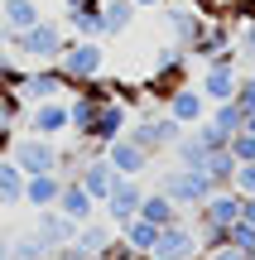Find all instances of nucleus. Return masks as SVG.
<instances>
[{
    "label": "nucleus",
    "mask_w": 255,
    "mask_h": 260,
    "mask_svg": "<svg viewBox=\"0 0 255 260\" xmlns=\"http://www.w3.org/2000/svg\"><path fill=\"white\" fill-rule=\"evenodd\" d=\"M231 188H236L241 198H255V159H250V164H236V178H231Z\"/></svg>",
    "instance_id": "nucleus-35"
},
{
    "label": "nucleus",
    "mask_w": 255,
    "mask_h": 260,
    "mask_svg": "<svg viewBox=\"0 0 255 260\" xmlns=\"http://www.w3.org/2000/svg\"><path fill=\"white\" fill-rule=\"evenodd\" d=\"M164 0H135V10H159Z\"/></svg>",
    "instance_id": "nucleus-38"
},
{
    "label": "nucleus",
    "mask_w": 255,
    "mask_h": 260,
    "mask_svg": "<svg viewBox=\"0 0 255 260\" xmlns=\"http://www.w3.org/2000/svg\"><path fill=\"white\" fill-rule=\"evenodd\" d=\"M0 260H10V251H5V241H0Z\"/></svg>",
    "instance_id": "nucleus-40"
},
{
    "label": "nucleus",
    "mask_w": 255,
    "mask_h": 260,
    "mask_svg": "<svg viewBox=\"0 0 255 260\" xmlns=\"http://www.w3.org/2000/svg\"><path fill=\"white\" fill-rule=\"evenodd\" d=\"M58 193H63V178L58 174H29L24 178V207H34V212L58 207Z\"/></svg>",
    "instance_id": "nucleus-22"
},
{
    "label": "nucleus",
    "mask_w": 255,
    "mask_h": 260,
    "mask_svg": "<svg viewBox=\"0 0 255 260\" xmlns=\"http://www.w3.org/2000/svg\"><path fill=\"white\" fill-rule=\"evenodd\" d=\"M159 10H164V29L173 34V44L193 48V39L202 34V19H207V15H202L193 0H164Z\"/></svg>",
    "instance_id": "nucleus-10"
},
{
    "label": "nucleus",
    "mask_w": 255,
    "mask_h": 260,
    "mask_svg": "<svg viewBox=\"0 0 255 260\" xmlns=\"http://www.w3.org/2000/svg\"><path fill=\"white\" fill-rule=\"evenodd\" d=\"M159 111L173 116L178 125H198L202 116H207V96H202L193 82H178L173 92H164V106H159Z\"/></svg>",
    "instance_id": "nucleus-12"
},
{
    "label": "nucleus",
    "mask_w": 255,
    "mask_h": 260,
    "mask_svg": "<svg viewBox=\"0 0 255 260\" xmlns=\"http://www.w3.org/2000/svg\"><path fill=\"white\" fill-rule=\"evenodd\" d=\"M63 24L72 39H101V0H87V5L63 10Z\"/></svg>",
    "instance_id": "nucleus-20"
},
{
    "label": "nucleus",
    "mask_w": 255,
    "mask_h": 260,
    "mask_svg": "<svg viewBox=\"0 0 255 260\" xmlns=\"http://www.w3.org/2000/svg\"><path fill=\"white\" fill-rule=\"evenodd\" d=\"M241 222L255 226V198H241Z\"/></svg>",
    "instance_id": "nucleus-37"
},
{
    "label": "nucleus",
    "mask_w": 255,
    "mask_h": 260,
    "mask_svg": "<svg viewBox=\"0 0 255 260\" xmlns=\"http://www.w3.org/2000/svg\"><path fill=\"white\" fill-rule=\"evenodd\" d=\"M125 125H130V106L111 96V102L101 106V116H96V125H92V135H87V145H92V149H106L111 140L125 135Z\"/></svg>",
    "instance_id": "nucleus-16"
},
{
    "label": "nucleus",
    "mask_w": 255,
    "mask_h": 260,
    "mask_svg": "<svg viewBox=\"0 0 255 260\" xmlns=\"http://www.w3.org/2000/svg\"><path fill=\"white\" fill-rule=\"evenodd\" d=\"M101 154L111 159V169H116L121 178H140L144 169H150V154H144V149L135 145V140H125V135H121V140H111V145H106Z\"/></svg>",
    "instance_id": "nucleus-18"
},
{
    "label": "nucleus",
    "mask_w": 255,
    "mask_h": 260,
    "mask_svg": "<svg viewBox=\"0 0 255 260\" xmlns=\"http://www.w3.org/2000/svg\"><path fill=\"white\" fill-rule=\"evenodd\" d=\"M63 73H58V63H34L29 73H19L15 77V92H19V102L24 106H34V102H53V96H63Z\"/></svg>",
    "instance_id": "nucleus-8"
},
{
    "label": "nucleus",
    "mask_w": 255,
    "mask_h": 260,
    "mask_svg": "<svg viewBox=\"0 0 255 260\" xmlns=\"http://www.w3.org/2000/svg\"><path fill=\"white\" fill-rule=\"evenodd\" d=\"M19 116H24V102H19V92H15V87H0V154H5L10 140H15Z\"/></svg>",
    "instance_id": "nucleus-28"
},
{
    "label": "nucleus",
    "mask_w": 255,
    "mask_h": 260,
    "mask_svg": "<svg viewBox=\"0 0 255 260\" xmlns=\"http://www.w3.org/2000/svg\"><path fill=\"white\" fill-rule=\"evenodd\" d=\"M5 154L24 169V178L29 174H58V140H44V135H29V130H24V135L10 140Z\"/></svg>",
    "instance_id": "nucleus-5"
},
{
    "label": "nucleus",
    "mask_w": 255,
    "mask_h": 260,
    "mask_svg": "<svg viewBox=\"0 0 255 260\" xmlns=\"http://www.w3.org/2000/svg\"><path fill=\"white\" fill-rule=\"evenodd\" d=\"M10 53L19 58V63H58V53H63V24H53V19H39V24L19 29V34H5Z\"/></svg>",
    "instance_id": "nucleus-1"
},
{
    "label": "nucleus",
    "mask_w": 255,
    "mask_h": 260,
    "mask_svg": "<svg viewBox=\"0 0 255 260\" xmlns=\"http://www.w3.org/2000/svg\"><path fill=\"white\" fill-rule=\"evenodd\" d=\"M227 149L236 154V164H250V159H255V135H250V130H236V135L227 140Z\"/></svg>",
    "instance_id": "nucleus-33"
},
{
    "label": "nucleus",
    "mask_w": 255,
    "mask_h": 260,
    "mask_svg": "<svg viewBox=\"0 0 255 260\" xmlns=\"http://www.w3.org/2000/svg\"><path fill=\"white\" fill-rule=\"evenodd\" d=\"M39 19H44L39 0H0V29L5 34H19V29L39 24Z\"/></svg>",
    "instance_id": "nucleus-24"
},
{
    "label": "nucleus",
    "mask_w": 255,
    "mask_h": 260,
    "mask_svg": "<svg viewBox=\"0 0 255 260\" xmlns=\"http://www.w3.org/2000/svg\"><path fill=\"white\" fill-rule=\"evenodd\" d=\"M250 77H255V63H250Z\"/></svg>",
    "instance_id": "nucleus-43"
},
{
    "label": "nucleus",
    "mask_w": 255,
    "mask_h": 260,
    "mask_svg": "<svg viewBox=\"0 0 255 260\" xmlns=\"http://www.w3.org/2000/svg\"><path fill=\"white\" fill-rule=\"evenodd\" d=\"M169 154H173V164H178V169H202L212 149H207V140H202L198 130H183V140L169 149Z\"/></svg>",
    "instance_id": "nucleus-27"
},
{
    "label": "nucleus",
    "mask_w": 255,
    "mask_h": 260,
    "mask_svg": "<svg viewBox=\"0 0 255 260\" xmlns=\"http://www.w3.org/2000/svg\"><path fill=\"white\" fill-rule=\"evenodd\" d=\"M159 260H198L202 255V241H198V226H188L178 217L173 226H159V246H154Z\"/></svg>",
    "instance_id": "nucleus-11"
},
{
    "label": "nucleus",
    "mask_w": 255,
    "mask_h": 260,
    "mask_svg": "<svg viewBox=\"0 0 255 260\" xmlns=\"http://www.w3.org/2000/svg\"><path fill=\"white\" fill-rule=\"evenodd\" d=\"M183 130L188 125H178L173 116H164V111H154V116H130V125H125V140H135V145L144 149V154H169L173 145L183 140Z\"/></svg>",
    "instance_id": "nucleus-3"
},
{
    "label": "nucleus",
    "mask_w": 255,
    "mask_h": 260,
    "mask_svg": "<svg viewBox=\"0 0 255 260\" xmlns=\"http://www.w3.org/2000/svg\"><path fill=\"white\" fill-rule=\"evenodd\" d=\"M116 236H121L130 251H140V255H154V246H159V226H154V222H144L140 212H135L130 222H121V226H116Z\"/></svg>",
    "instance_id": "nucleus-23"
},
{
    "label": "nucleus",
    "mask_w": 255,
    "mask_h": 260,
    "mask_svg": "<svg viewBox=\"0 0 255 260\" xmlns=\"http://www.w3.org/2000/svg\"><path fill=\"white\" fill-rule=\"evenodd\" d=\"M236 58H241V53L231 48V53H217V58H207V63H202V82H198V92L207 96V106L231 102V96H236V82H241Z\"/></svg>",
    "instance_id": "nucleus-6"
},
{
    "label": "nucleus",
    "mask_w": 255,
    "mask_h": 260,
    "mask_svg": "<svg viewBox=\"0 0 255 260\" xmlns=\"http://www.w3.org/2000/svg\"><path fill=\"white\" fill-rule=\"evenodd\" d=\"M135 19H140L135 0H101V39H121V34H130Z\"/></svg>",
    "instance_id": "nucleus-21"
},
{
    "label": "nucleus",
    "mask_w": 255,
    "mask_h": 260,
    "mask_svg": "<svg viewBox=\"0 0 255 260\" xmlns=\"http://www.w3.org/2000/svg\"><path fill=\"white\" fill-rule=\"evenodd\" d=\"M144 260H159V255H144Z\"/></svg>",
    "instance_id": "nucleus-42"
},
{
    "label": "nucleus",
    "mask_w": 255,
    "mask_h": 260,
    "mask_svg": "<svg viewBox=\"0 0 255 260\" xmlns=\"http://www.w3.org/2000/svg\"><path fill=\"white\" fill-rule=\"evenodd\" d=\"M231 48H236V15H207L202 19V34L193 39L188 53L198 58V63H207V58H217V53H231Z\"/></svg>",
    "instance_id": "nucleus-7"
},
{
    "label": "nucleus",
    "mask_w": 255,
    "mask_h": 260,
    "mask_svg": "<svg viewBox=\"0 0 255 260\" xmlns=\"http://www.w3.org/2000/svg\"><path fill=\"white\" fill-rule=\"evenodd\" d=\"M111 241H116V226L111 222H96V217H92V222H82V226H77V236H72V246H82L87 255H101Z\"/></svg>",
    "instance_id": "nucleus-29"
},
{
    "label": "nucleus",
    "mask_w": 255,
    "mask_h": 260,
    "mask_svg": "<svg viewBox=\"0 0 255 260\" xmlns=\"http://www.w3.org/2000/svg\"><path fill=\"white\" fill-rule=\"evenodd\" d=\"M5 251H10V260H48V246L34 232H19L15 241H5Z\"/></svg>",
    "instance_id": "nucleus-32"
},
{
    "label": "nucleus",
    "mask_w": 255,
    "mask_h": 260,
    "mask_svg": "<svg viewBox=\"0 0 255 260\" xmlns=\"http://www.w3.org/2000/svg\"><path fill=\"white\" fill-rule=\"evenodd\" d=\"M202 174H207L217 188H231V178H236V154H231L227 145H222V149H212V154H207V164H202Z\"/></svg>",
    "instance_id": "nucleus-31"
},
{
    "label": "nucleus",
    "mask_w": 255,
    "mask_h": 260,
    "mask_svg": "<svg viewBox=\"0 0 255 260\" xmlns=\"http://www.w3.org/2000/svg\"><path fill=\"white\" fill-rule=\"evenodd\" d=\"M241 130H250V135H255V111H246V125H241Z\"/></svg>",
    "instance_id": "nucleus-39"
},
{
    "label": "nucleus",
    "mask_w": 255,
    "mask_h": 260,
    "mask_svg": "<svg viewBox=\"0 0 255 260\" xmlns=\"http://www.w3.org/2000/svg\"><path fill=\"white\" fill-rule=\"evenodd\" d=\"M212 188H217V183H212L202 169H178V164H173V169H164V178H159V193H169L178 207H193V212L207 203V193H212Z\"/></svg>",
    "instance_id": "nucleus-4"
},
{
    "label": "nucleus",
    "mask_w": 255,
    "mask_h": 260,
    "mask_svg": "<svg viewBox=\"0 0 255 260\" xmlns=\"http://www.w3.org/2000/svg\"><path fill=\"white\" fill-rule=\"evenodd\" d=\"M227 241L236 246V251H246V255H255V226H250V222H231V232H227Z\"/></svg>",
    "instance_id": "nucleus-34"
},
{
    "label": "nucleus",
    "mask_w": 255,
    "mask_h": 260,
    "mask_svg": "<svg viewBox=\"0 0 255 260\" xmlns=\"http://www.w3.org/2000/svg\"><path fill=\"white\" fill-rule=\"evenodd\" d=\"M241 222V193L236 188H212L207 203L198 207V226H231Z\"/></svg>",
    "instance_id": "nucleus-14"
},
{
    "label": "nucleus",
    "mask_w": 255,
    "mask_h": 260,
    "mask_svg": "<svg viewBox=\"0 0 255 260\" xmlns=\"http://www.w3.org/2000/svg\"><path fill=\"white\" fill-rule=\"evenodd\" d=\"M24 203V169L10 154H0V207H19Z\"/></svg>",
    "instance_id": "nucleus-26"
},
{
    "label": "nucleus",
    "mask_w": 255,
    "mask_h": 260,
    "mask_svg": "<svg viewBox=\"0 0 255 260\" xmlns=\"http://www.w3.org/2000/svg\"><path fill=\"white\" fill-rule=\"evenodd\" d=\"M58 73H63L67 87L96 82V77L106 73V44L101 39H67L63 53H58Z\"/></svg>",
    "instance_id": "nucleus-2"
},
{
    "label": "nucleus",
    "mask_w": 255,
    "mask_h": 260,
    "mask_svg": "<svg viewBox=\"0 0 255 260\" xmlns=\"http://www.w3.org/2000/svg\"><path fill=\"white\" fill-rule=\"evenodd\" d=\"M140 217H144V222H154V226H173V222L183 217V207L173 203L169 193H159V188H150V193L140 198Z\"/></svg>",
    "instance_id": "nucleus-25"
},
{
    "label": "nucleus",
    "mask_w": 255,
    "mask_h": 260,
    "mask_svg": "<svg viewBox=\"0 0 255 260\" xmlns=\"http://www.w3.org/2000/svg\"><path fill=\"white\" fill-rule=\"evenodd\" d=\"M24 130L29 135H44V140H58L72 130V116H67V102L53 96V102H34L24 106Z\"/></svg>",
    "instance_id": "nucleus-9"
},
{
    "label": "nucleus",
    "mask_w": 255,
    "mask_h": 260,
    "mask_svg": "<svg viewBox=\"0 0 255 260\" xmlns=\"http://www.w3.org/2000/svg\"><path fill=\"white\" fill-rule=\"evenodd\" d=\"M202 121L217 130V135H227V140H231L241 125H246V111H241L236 102H217V106H212V116H202Z\"/></svg>",
    "instance_id": "nucleus-30"
},
{
    "label": "nucleus",
    "mask_w": 255,
    "mask_h": 260,
    "mask_svg": "<svg viewBox=\"0 0 255 260\" xmlns=\"http://www.w3.org/2000/svg\"><path fill=\"white\" fill-rule=\"evenodd\" d=\"M116 178H121V174H116V169H111V159H106L101 149H92V154H87V164L77 169V183H82L87 193L96 198V207L106 203V193H111V188H116Z\"/></svg>",
    "instance_id": "nucleus-15"
},
{
    "label": "nucleus",
    "mask_w": 255,
    "mask_h": 260,
    "mask_svg": "<svg viewBox=\"0 0 255 260\" xmlns=\"http://www.w3.org/2000/svg\"><path fill=\"white\" fill-rule=\"evenodd\" d=\"M140 198H144V188H140V178H116V188L106 193V203H101V212H106V222L111 226H121V222H130L135 212H140Z\"/></svg>",
    "instance_id": "nucleus-13"
},
{
    "label": "nucleus",
    "mask_w": 255,
    "mask_h": 260,
    "mask_svg": "<svg viewBox=\"0 0 255 260\" xmlns=\"http://www.w3.org/2000/svg\"><path fill=\"white\" fill-rule=\"evenodd\" d=\"M0 44H5V29H0Z\"/></svg>",
    "instance_id": "nucleus-41"
},
{
    "label": "nucleus",
    "mask_w": 255,
    "mask_h": 260,
    "mask_svg": "<svg viewBox=\"0 0 255 260\" xmlns=\"http://www.w3.org/2000/svg\"><path fill=\"white\" fill-rule=\"evenodd\" d=\"M34 236L48 246V255H53L58 246H67V241L77 236V222H67V217L58 212V207H44V212L34 217Z\"/></svg>",
    "instance_id": "nucleus-19"
},
{
    "label": "nucleus",
    "mask_w": 255,
    "mask_h": 260,
    "mask_svg": "<svg viewBox=\"0 0 255 260\" xmlns=\"http://www.w3.org/2000/svg\"><path fill=\"white\" fill-rule=\"evenodd\" d=\"M231 102H236L241 111H255V77H250V73L236 82V96H231Z\"/></svg>",
    "instance_id": "nucleus-36"
},
{
    "label": "nucleus",
    "mask_w": 255,
    "mask_h": 260,
    "mask_svg": "<svg viewBox=\"0 0 255 260\" xmlns=\"http://www.w3.org/2000/svg\"><path fill=\"white\" fill-rule=\"evenodd\" d=\"M58 212H63L67 222H77V226H82V222H92L101 207H96V198L87 193L77 178H63V193H58Z\"/></svg>",
    "instance_id": "nucleus-17"
}]
</instances>
